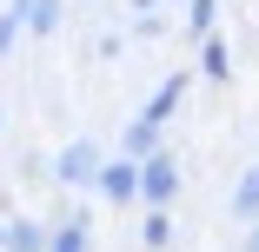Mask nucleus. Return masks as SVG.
Returning a JSON list of instances; mask_svg holds the SVG:
<instances>
[]
</instances>
